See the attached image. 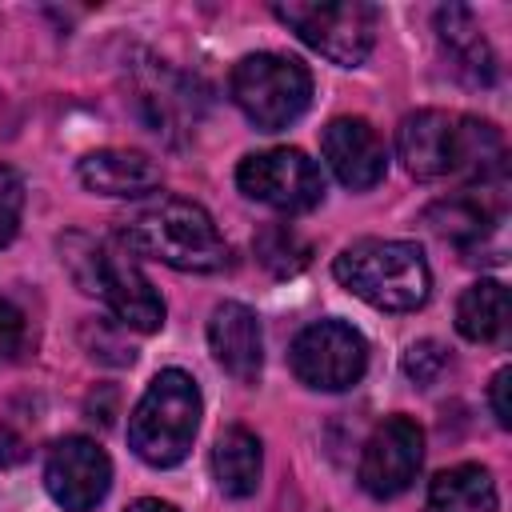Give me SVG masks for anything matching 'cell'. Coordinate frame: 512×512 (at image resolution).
Masks as SVG:
<instances>
[{
	"instance_id": "5",
	"label": "cell",
	"mask_w": 512,
	"mask_h": 512,
	"mask_svg": "<svg viewBox=\"0 0 512 512\" xmlns=\"http://www.w3.org/2000/svg\"><path fill=\"white\" fill-rule=\"evenodd\" d=\"M200 412L204 400L196 380L180 368H164L152 376L128 416V448L152 468H172L192 452Z\"/></svg>"
},
{
	"instance_id": "9",
	"label": "cell",
	"mask_w": 512,
	"mask_h": 512,
	"mask_svg": "<svg viewBox=\"0 0 512 512\" xmlns=\"http://www.w3.org/2000/svg\"><path fill=\"white\" fill-rule=\"evenodd\" d=\"M288 364L300 384L316 392H344L360 384L368 368V344L364 336L344 320H312L292 340Z\"/></svg>"
},
{
	"instance_id": "17",
	"label": "cell",
	"mask_w": 512,
	"mask_h": 512,
	"mask_svg": "<svg viewBox=\"0 0 512 512\" xmlns=\"http://www.w3.org/2000/svg\"><path fill=\"white\" fill-rule=\"evenodd\" d=\"M260 472H264L260 436L248 432L244 424H228L212 444V476L220 492L232 500H244L260 488Z\"/></svg>"
},
{
	"instance_id": "12",
	"label": "cell",
	"mask_w": 512,
	"mask_h": 512,
	"mask_svg": "<svg viewBox=\"0 0 512 512\" xmlns=\"http://www.w3.org/2000/svg\"><path fill=\"white\" fill-rule=\"evenodd\" d=\"M320 152L332 168V176L352 188V192H364V188H376L388 172V152H384V140L376 136V128L360 116H336L324 136H320Z\"/></svg>"
},
{
	"instance_id": "11",
	"label": "cell",
	"mask_w": 512,
	"mask_h": 512,
	"mask_svg": "<svg viewBox=\"0 0 512 512\" xmlns=\"http://www.w3.org/2000/svg\"><path fill=\"white\" fill-rule=\"evenodd\" d=\"M44 488L64 512H92L112 488V460L88 436H64L44 464Z\"/></svg>"
},
{
	"instance_id": "7",
	"label": "cell",
	"mask_w": 512,
	"mask_h": 512,
	"mask_svg": "<svg viewBox=\"0 0 512 512\" xmlns=\"http://www.w3.org/2000/svg\"><path fill=\"white\" fill-rule=\"evenodd\" d=\"M272 16L340 68H360L376 48V32H380V12L364 0H336V4L288 0V4H272Z\"/></svg>"
},
{
	"instance_id": "2",
	"label": "cell",
	"mask_w": 512,
	"mask_h": 512,
	"mask_svg": "<svg viewBox=\"0 0 512 512\" xmlns=\"http://www.w3.org/2000/svg\"><path fill=\"white\" fill-rule=\"evenodd\" d=\"M116 240L132 256L160 260L176 272H220L228 268V244L212 216L184 196H156L116 220Z\"/></svg>"
},
{
	"instance_id": "6",
	"label": "cell",
	"mask_w": 512,
	"mask_h": 512,
	"mask_svg": "<svg viewBox=\"0 0 512 512\" xmlns=\"http://www.w3.org/2000/svg\"><path fill=\"white\" fill-rule=\"evenodd\" d=\"M228 92L236 108L260 132H280L296 124L312 104V72L296 56L252 52L232 68Z\"/></svg>"
},
{
	"instance_id": "18",
	"label": "cell",
	"mask_w": 512,
	"mask_h": 512,
	"mask_svg": "<svg viewBox=\"0 0 512 512\" xmlns=\"http://www.w3.org/2000/svg\"><path fill=\"white\" fill-rule=\"evenodd\" d=\"M432 512H500L492 472L480 464H456L432 476L428 484Z\"/></svg>"
},
{
	"instance_id": "26",
	"label": "cell",
	"mask_w": 512,
	"mask_h": 512,
	"mask_svg": "<svg viewBox=\"0 0 512 512\" xmlns=\"http://www.w3.org/2000/svg\"><path fill=\"white\" fill-rule=\"evenodd\" d=\"M16 460H24V440L0 424V464H16Z\"/></svg>"
},
{
	"instance_id": "8",
	"label": "cell",
	"mask_w": 512,
	"mask_h": 512,
	"mask_svg": "<svg viewBox=\"0 0 512 512\" xmlns=\"http://www.w3.org/2000/svg\"><path fill=\"white\" fill-rule=\"evenodd\" d=\"M236 188L248 200L276 208L284 216L312 212L324 200V176L316 160H308L300 148H268L244 156L236 168Z\"/></svg>"
},
{
	"instance_id": "20",
	"label": "cell",
	"mask_w": 512,
	"mask_h": 512,
	"mask_svg": "<svg viewBox=\"0 0 512 512\" xmlns=\"http://www.w3.org/2000/svg\"><path fill=\"white\" fill-rule=\"evenodd\" d=\"M256 256L268 272L276 276H296L308 264V244L288 228V224H268L256 236Z\"/></svg>"
},
{
	"instance_id": "22",
	"label": "cell",
	"mask_w": 512,
	"mask_h": 512,
	"mask_svg": "<svg viewBox=\"0 0 512 512\" xmlns=\"http://www.w3.org/2000/svg\"><path fill=\"white\" fill-rule=\"evenodd\" d=\"M20 216H24V180L16 168L0 164V248L12 244V236L20 232Z\"/></svg>"
},
{
	"instance_id": "25",
	"label": "cell",
	"mask_w": 512,
	"mask_h": 512,
	"mask_svg": "<svg viewBox=\"0 0 512 512\" xmlns=\"http://www.w3.org/2000/svg\"><path fill=\"white\" fill-rule=\"evenodd\" d=\"M508 388H512V368H500L488 384V408L496 416L500 428H512V404H508Z\"/></svg>"
},
{
	"instance_id": "15",
	"label": "cell",
	"mask_w": 512,
	"mask_h": 512,
	"mask_svg": "<svg viewBox=\"0 0 512 512\" xmlns=\"http://www.w3.org/2000/svg\"><path fill=\"white\" fill-rule=\"evenodd\" d=\"M76 176L88 192L96 196H116V200H140L160 188V168L132 148H100L88 152L76 164Z\"/></svg>"
},
{
	"instance_id": "23",
	"label": "cell",
	"mask_w": 512,
	"mask_h": 512,
	"mask_svg": "<svg viewBox=\"0 0 512 512\" xmlns=\"http://www.w3.org/2000/svg\"><path fill=\"white\" fill-rule=\"evenodd\" d=\"M444 368H448V352H444V344H436V340H416V344L404 352V376H408L412 384H420V388H428Z\"/></svg>"
},
{
	"instance_id": "13",
	"label": "cell",
	"mask_w": 512,
	"mask_h": 512,
	"mask_svg": "<svg viewBox=\"0 0 512 512\" xmlns=\"http://www.w3.org/2000/svg\"><path fill=\"white\" fill-rule=\"evenodd\" d=\"M208 348L212 360L240 384H256L260 368H264V336H260V320L248 304L240 300H224L212 308L208 320Z\"/></svg>"
},
{
	"instance_id": "10",
	"label": "cell",
	"mask_w": 512,
	"mask_h": 512,
	"mask_svg": "<svg viewBox=\"0 0 512 512\" xmlns=\"http://www.w3.org/2000/svg\"><path fill=\"white\" fill-rule=\"evenodd\" d=\"M420 464H424V432H420V424L408 420V416H388L364 440L356 476H360V488L368 496L392 500L416 480Z\"/></svg>"
},
{
	"instance_id": "19",
	"label": "cell",
	"mask_w": 512,
	"mask_h": 512,
	"mask_svg": "<svg viewBox=\"0 0 512 512\" xmlns=\"http://www.w3.org/2000/svg\"><path fill=\"white\" fill-rule=\"evenodd\" d=\"M456 332L472 344H492L508 332V288L500 280H476L456 300Z\"/></svg>"
},
{
	"instance_id": "16",
	"label": "cell",
	"mask_w": 512,
	"mask_h": 512,
	"mask_svg": "<svg viewBox=\"0 0 512 512\" xmlns=\"http://www.w3.org/2000/svg\"><path fill=\"white\" fill-rule=\"evenodd\" d=\"M428 228L444 240H452L464 252H476L484 236L500 224V192L496 188H468L464 196L440 200L428 208Z\"/></svg>"
},
{
	"instance_id": "3",
	"label": "cell",
	"mask_w": 512,
	"mask_h": 512,
	"mask_svg": "<svg viewBox=\"0 0 512 512\" xmlns=\"http://www.w3.org/2000/svg\"><path fill=\"white\" fill-rule=\"evenodd\" d=\"M60 260H64L68 276L80 284V292L100 296L124 328L156 332L164 324V300L128 252H120L104 240H92L84 232H68V236H60Z\"/></svg>"
},
{
	"instance_id": "27",
	"label": "cell",
	"mask_w": 512,
	"mask_h": 512,
	"mask_svg": "<svg viewBox=\"0 0 512 512\" xmlns=\"http://www.w3.org/2000/svg\"><path fill=\"white\" fill-rule=\"evenodd\" d=\"M124 512H180V508L168 504V500H156V496H140V500H132Z\"/></svg>"
},
{
	"instance_id": "4",
	"label": "cell",
	"mask_w": 512,
	"mask_h": 512,
	"mask_svg": "<svg viewBox=\"0 0 512 512\" xmlns=\"http://www.w3.org/2000/svg\"><path fill=\"white\" fill-rule=\"evenodd\" d=\"M332 276L380 312H412L432 292V268L412 240H356L332 260Z\"/></svg>"
},
{
	"instance_id": "14",
	"label": "cell",
	"mask_w": 512,
	"mask_h": 512,
	"mask_svg": "<svg viewBox=\"0 0 512 512\" xmlns=\"http://www.w3.org/2000/svg\"><path fill=\"white\" fill-rule=\"evenodd\" d=\"M436 40L452 64V72L472 84V88H488L496 80V56L480 32V20L472 16V8L464 4H444L436 8Z\"/></svg>"
},
{
	"instance_id": "24",
	"label": "cell",
	"mask_w": 512,
	"mask_h": 512,
	"mask_svg": "<svg viewBox=\"0 0 512 512\" xmlns=\"http://www.w3.org/2000/svg\"><path fill=\"white\" fill-rule=\"evenodd\" d=\"M24 340V316L16 304L0 300V360H8Z\"/></svg>"
},
{
	"instance_id": "21",
	"label": "cell",
	"mask_w": 512,
	"mask_h": 512,
	"mask_svg": "<svg viewBox=\"0 0 512 512\" xmlns=\"http://www.w3.org/2000/svg\"><path fill=\"white\" fill-rule=\"evenodd\" d=\"M136 92H140L136 100H140L152 132H168V124L176 120V108H180V80L160 64L148 72V80L136 84Z\"/></svg>"
},
{
	"instance_id": "1",
	"label": "cell",
	"mask_w": 512,
	"mask_h": 512,
	"mask_svg": "<svg viewBox=\"0 0 512 512\" xmlns=\"http://www.w3.org/2000/svg\"><path fill=\"white\" fill-rule=\"evenodd\" d=\"M396 156L416 180L464 176L472 188L504 184V140L488 120L420 108L396 128Z\"/></svg>"
}]
</instances>
